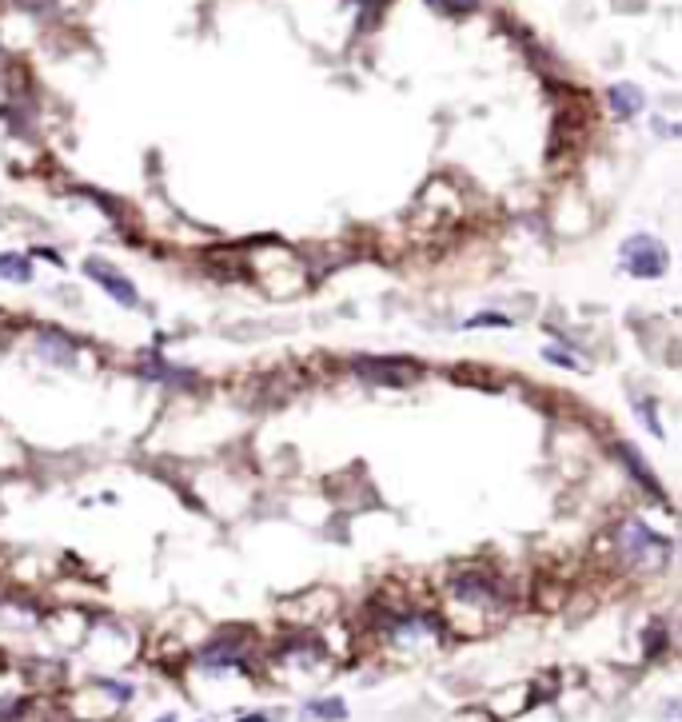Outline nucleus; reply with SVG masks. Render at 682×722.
I'll list each match as a JSON object with an SVG mask.
<instances>
[{
  "instance_id": "7",
  "label": "nucleus",
  "mask_w": 682,
  "mask_h": 722,
  "mask_svg": "<svg viewBox=\"0 0 682 722\" xmlns=\"http://www.w3.org/2000/svg\"><path fill=\"white\" fill-rule=\"evenodd\" d=\"M36 348H40V356H44V360H52V363H72L76 360V348H72L60 332H40V336H36Z\"/></svg>"
},
{
  "instance_id": "11",
  "label": "nucleus",
  "mask_w": 682,
  "mask_h": 722,
  "mask_svg": "<svg viewBox=\"0 0 682 722\" xmlns=\"http://www.w3.org/2000/svg\"><path fill=\"white\" fill-rule=\"evenodd\" d=\"M427 8H435L439 16H467L479 8V0H427Z\"/></svg>"
},
{
  "instance_id": "1",
  "label": "nucleus",
  "mask_w": 682,
  "mask_h": 722,
  "mask_svg": "<svg viewBox=\"0 0 682 722\" xmlns=\"http://www.w3.org/2000/svg\"><path fill=\"white\" fill-rule=\"evenodd\" d=\"M667 264H671V252H667L663 240H655V236H631V240L623 244V268H627L631 276H639V280L663 276Z\"/></svg>"
},
{
  "instance_id": "14",
  "label": "nucleus",
  "mask_w": 682,
  "mask_h": 722,
  "mask_svg": "<svg viewBox=\"0 0 682 722\" xmlns=\"http://www.w3.org/2000/svg\"><path fill=\"white\" fill-rule=\"evenodd\" d=\"M487 324H491V328H511V320L499 316V312H483V316H471V320H467V328H487Z\"/></svg>"
},
{
  "instance_id": "17",
  "label": "nucleus",
  "mask_w": 682,
  "mask_h": 722,
  "mask_svg": "<svg viewBox=\"0 0 682 722\" xmlns=\"http://www.w3.org/2000/svg\"><path fill=\"white\" fill-rule=\"evenodd\" d=\"M663 643H667V635H663V627H655V631H647V655H659V651H663Z\"/></svg>"
},
{
  "instance_id": "8",
  "label": "nucleus",
  "mask_w": 682,
  "mask_h": 722,
  "mask_svg": "<svg viewBox=\"0 0 682 722\" xmlns=\"http://www.w3.org/2000/svg\"><path fill=\"white\" fill-rule=\"evenodd\" d=\"M611 104H615V112H619L623 120H631V116L643 108V92H639L635 84H615V88H611Z\"/></svg>"
},
{
  "instance_id": "13",
  "label": "nucleus",
  "mask_w": 682,
  "mask_h": 722,
  "mask_svg": "<svg viewBox=\"0 0 682 722\" xmlns=\"http://www.w3.org/2000/svg\"><path fill=\"white\" fill-rule=\"evenodd\" d=\"M308 711H312V715H320V719H343L340 699H320V703H312Z\"/></svg>"
},
{
  "instance_id": "4",
  "label": "nucleus",
  "mask_w": 682,
  "mask_h": 722,
  "mask_svg": "<svg viewBox=\"0 0 682 722\" xmlns=\"http://www.w3.org/2000/svg\"><path fill=\"white\" fill-rule=\"evenodd\" d=\"M84 272H88V276H92V280H96V284H100V288H104L116 304H124V308H136V304H140L136 284H132L128 276H120L116 268H104L100 260H88V264H84Z\"/></svg>"
},
{
  "instance_id": "15",
  "label": "nucleus",
  "mask_w": 682,
  "mask_h": 722,
  "mask_svg": "<svg viewBox=\"0 0 682 722\" xmlns=\"http://www.w3.org/2000/svg\"><path fill=\"white\" fill-rule=\"evenodd\" d=\"M543 356H547L551 363H559V367H567V371H583V363L575 360V356H567V352H555V348H547Z\"/></svg>"
},
{
  "instance_id": "2",
  "label": "nucleus",
  "mask_w": 682,
  "mask_h": 722,
  "mask_svg": "<svg viewBox=\"0 0 682 722\" xmlns=\"http://www.w3.org/2000/svg\"><path fill=\"white\" fill-rule=\"evenodd\" d=\"M619 543H623V555L635 559V563H643V567L667 563V555H671V539L655 535V531L643 527V523H627L623 535H619Z\"/></svg>"
},
{
  "instance_id": "6",
  "label": "nucleus",
  "mask_w": 682,
  "mask_h": 722,
  "mask_svg": "<svg viewBox=\"0 0 682 722\" xmlns=\"http://www.w3.org/2000/svg\"><path fill=\"white\" fill-rule=\"evenodd\" d=\"M615 451H619V459H623V463L631 467V475H635V479L643 483V491H651V495H659V479H655V471H651V467H647V463L639 459V451H635L631 443H619Z\"/></svg>"
},
{
  "instance_id": "3",
  "label": "nucleus",
  "mask_w": 682,
  "mask_h": 722,
  "mask_svg": "<svg viewBox=\"0 0 682 722\" xmlns=\"http://www.w3.org/2000/svg\"><path fill=\"white\" fill-rule=\"evenodd\" d=\"M355 375L367 383H383V387H411L423 375V367L407 360H359Z\"/></svg>"
},
{
  "instance_id": "12",
  "label": "nucleus",
  "mask_w": 682,
  "mask_h": 722,
  "mask_svg": "<svg viewBox=\"0 0 682 722\" xmlns=\"http://www.w3.org/2000/svg\"><path fill=\"white\" fill-rule=\"evenodd\" d=\"M144 375H160V379H168V383H196V375H192V371H180V367H160V363H148V367H144Z\"/></svg>"
},
{
  "instance_id": "18",
  "label": "nucleus",
  "mask_w": 682,
  "mask_h": 722,
  "mask_svg": "<svg viewBox=\"0 0 682 722\" xmlns=\"http://www.w3.org/2000/svg\"><path fill=\"white\" fill-rule=\"evenodd\" d=\"M240 722H268L264 715H252V719H240Z\"/></svg>"
},
{
  "instance_id": "5",
  "label": "nucleus",
  "mask_w": 682,
  "mask_h": 722,
  "mask_svg": "<svg viewBox=\"0 0 682 722\" xmlns=\"http://www.w3.org/2000/svg\"><path fill=\"white\" fill-rule=\"evenodd\" d=\"M451 591H455V599H463V603H475V607H491V603L499 599V587H495V579H491V575H475V571H467V575H455V579H451Z\"/></svg>"
},
{
  "instance_id": "10",
  "label": "nucleus",
  "mask_w": 682,
  "mask_h": 722,
  "mask_svg": "<svg viewBox=\"0 0 682 722\" xmlns=\"http://www.w3.org/2000/svg\"><path fill=\"white\" fill-rule=\"evenodd\" d=\"M244 659V643H212L204 651V663L208 667H236Z\"/></svg>"
},
{
  "instance_id": "9",
  "label": "nucleus",
  "mask_w": 682,
  "mask_h": 722,
  "mask_svg": "<svg viewBox=\"0 0 682 722\" xmlns=\"http://www.w3.org/2000/svg\"><path fill=\"white\" fill-rule=\"evenodd\" d=\"M0 280L28 284V280H32V264H28V256H20V252H0Z\"/></svg>"
},
{
  "instance_id": "16",
  "label": "nucleus",
  "mask_w": 682,
  "mask_h": 722,
  "mask_svg": "<svg viewBox=\"0 0 682 722\" xmlns=\"http://www.w3.org/2000/svg\"><path fill=\"white\" fill-rule=\"evenodd\" d=\"M24 699H0V722L4 719H16V715H24Z\"/></svg>"
}]
</instances>
